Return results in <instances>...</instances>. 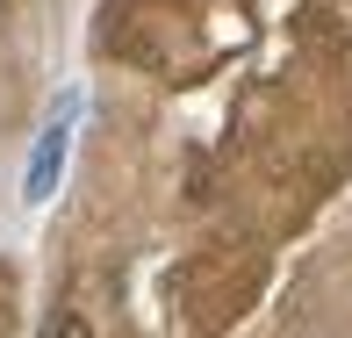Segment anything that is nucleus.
<instances>
[{
    "mask_svg": "<svg viewBox=\"0 0 352 338\" xmlns=\"http://www.w3.org/2000/svg\"><path fill=\"white\" fill-rule=\"evenodd\" d=\"M36 338H94V331H87V317H79V310H51Z\"/></svg>",
    "mask_w": 352,
    "mask_h": 338,
    "instance_id": "f03ea898",
    "label": "nucleus"
},
{
    "mask_svg": "<svg viewBox=\"0 0 352 338\" xmlns=\"http://www.w3.org/2000/svg\"><path fill=\"white\" fill-rule=\"evenodd\" d=\"M72 123H79V94H65V101L51 108V123L36 130V151H29V173H22V202H29V209H43V202L58 195V180H65Z\"/></svg>",
    "mask_w": 352,
    "mask_h": 338,
    "instance_id": "f257e3e1",
    "label": "nucleus"
}]
</instances>
